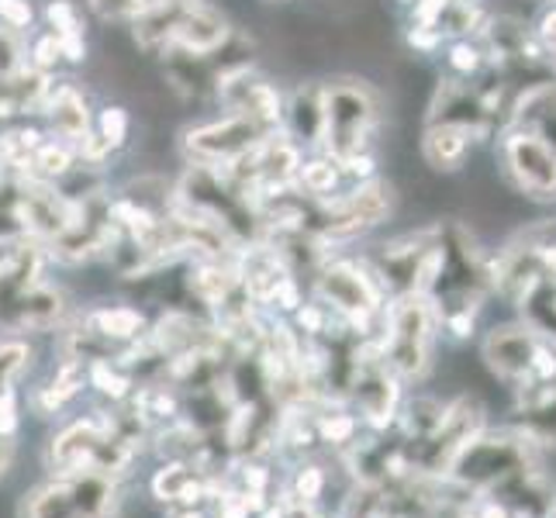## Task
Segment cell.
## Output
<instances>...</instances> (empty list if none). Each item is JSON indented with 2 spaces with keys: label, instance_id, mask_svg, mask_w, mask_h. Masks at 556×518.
Masks as SVG:
<instances>
[{
  "label": "cell",
  "instance_id": "2",
  "mask_svg": "<svg viewBox=\"0 0 556 518\" xmlns=\"http://www.w3.org/2000/svg\"><path fill=\"white\" fill-rule=\"evenodd\" d=\"M325 90V152L342 163L350 156L367 152L377 122H380V101L367 80L356 76H339V80L321 84Z\"/></svg>",
  "mask_w": 556,
  "mask_h": 518
},
{
  "label": "cell",
  "instance_id": "15",
  "mask_svg": "<svg viewBox=\"0 0 556 518\" xmlns=\"http://www.w3.org/2000/svg\"><path fill=\"white\" fill-rule=\"evenodd\" d=\"M508 128L535 136L556 152V80H532L515 93Z\"/></svg>",
  "mask_w": 556,
  "mask_h": 518
},
{
  "label": "cell",
  "instance_id": "9",
  "mask_svg": "<svg viewBox=\"0 0 556 518\" xmlns=\"http://www.w3.org/2000/svg\"><path fill=\"white\" fill-rule=\"evenodd\" d=\"M477 426H481V405L470 401V397H459L456 405H450L443 412V421H439V426L426 439H421V446H426V450L415 456V464L421 470H432V473L450 470L459 459V453L470 446Z\"/></svg>",
  "mask_w": 556,
  "mask_h": 518
},
{
  "label": "cell",
  "instance_id": "35",
  "mask_svg": "<svg viewBox=\"0 0 556 518\" xmlns=\"http://www.w3.org/2000/svg\"><path fill=\"white\" fill-rule=\"evenodd\" d=\"M14 453H17L14 435H4V432H0V484H4V477H8L11 467H14Z\"/></svg>",
  "mask_w": 556,
  "mask_h": 518
},
{
  "label": "cell",
  "instance_id": "17",
  "mask_svg": "<svg viewBox=\"0 0 556 518\" xmlns=\"http://www.w3.org/2000/svg\"><path fill=\"white\" fill-rule=\"evenodd\" d=\"M42 114L52 128V136L66 146H80L90 136V104L73 84H55L46 90Z\"/></svg>",
  "mask_w": 556,
  "mask_h": 518
},
{
  "label": "cell",
  "instance_id": "1",
  "mask_svg": "<svg viewBox=\"0 0 556 518\" xmlns=\"http://www.w3.org/2000/svg\"><path fill=\"white\" fill-rule=\"evenodd\" d=\"M118 508V481L93 470L52 473L17 502V518H111Z\"/></svg>",
  "mask_w": 556,
  "mask_h": 518
},
{
  "label": "cell",
  "instance_id": "22",
  "mask_svg": "<svg viewBox=\"0 0 556 518\" xmlns=\"http://www.w3.org/2000/svg\"><path fill=\"white\" fill-rule=\"evenodd\" d=\"M522 412L532 418V426L540 432L556 429V377L532 380L529 388H522Z\"/></svg>",
  "mask_w": 556,
  "mask_h": 518
},
{
  "label": "cell",
  "instance_id": "23",
  "mask_svg": "<svg viewBox=\"0 0 556 518\" xmlns=\"http://www.w3.org/2000/svg\"><path fill=\"white\" fill-rule=\"evenodd\" d=\"M484 25H488V14L481 4H473V0H450V8L439 14V22L432 28L439 31V38H450V35L467 38Z\"/></svg>",
  "mask_w": 556,
  "mask_h": 518
},
{
  "label": "cell",
  "instance_id": "6",
  "mask_svg": "<svg viewBox=\"0 0 556 518\" xmlns=\"http://www.w3.org/2000/svg\"><path fill=\"white\" fill-rule=\"evenodd\" d=\"M270 128L245 118V114H225L218 122H204L184 131V156L198 166H228L249 149H256Z\"/></svg>",
  "mask_w": 556,
  "mask_h": 518
},
{
  "label": "cell",
  "instance_id": "5",
  "mask_svg": "<svg viewBox=\"0 0 556 518\" xmlns=\"http://www.w3.org/2000/svg\"><path fill=\"white\" fill-rule=\"evenodd\" d=\"M315 291L321 304L336 308L359 336H370V321L383 312V287L377 274H367L359 263L350 260L321 263Z\"/></svg>",
  "mask_w": 556,
  "mask_h": 518
},
{
  "label": "cell",
  "instance_id": "11",
  "mask_svg": "<svg viewBox=\"0 0 556 518\" xmlns=\"http://www.w3.org/2000/svg\"><path fill=\"white\" fill-rule=\"evenodd\" d=\"M218 101L228 108V114H245L266 128H280L283 125V98L280 90L266 80V76L253 70H239L232 76L218 80Z\"/></svg>",
  "mask_w": 556,
  "mask_h": 518
},
{
  "label": "cell",
  "instance_id": "33",
  "mask_svg": "<svg viewBox=\"0 0 556 518\" xmlns=\"http://www.w3.org/2000/svg\"><path fill=\"white\" fill-rule=\"evenodd\" d=\"M450 8V0H415L412 4V25L432 28L439 22V14Z\"/></svg>",
  "mask_w": 556,
  "mask_h": 518
},
{
  "label": "cell",
  "instance_id": "3",
  "mask_svg": "<svg viewBox=\"0 0 556 518\" xmlns=\"http://www.w3.org/2000/svg\"><path fill=\"white\" fill-rule=\"evenodd\" d=\"M432 339H435V301L429 294H397L388 312H383V342L380 353L388 367L418 380L432 363Z\"/></svg>",
  "mask_w": 556,
  "mask_h": 518
},
{
  "label": "cell",
  "instance_id": "8",
  "mask_svg": "<svg viewBox=\"0 0 556 518\" xmlns=\"http://www.w3.org/2000/svg\"><path fill=\"white\" fill-rule=\"evenodd\" d=\"M505 177L535 201H556V152L535 136L508 128L502 136Z\"/></svg>",
  "mask_w": 556,
  "mask_h": 518
},
{
  "label": "cell",
  "instance_id": "32",
  "mask_svg": "<svg viewBox=\"0 0 556 518\" xmlns=\"http://www.w3.org/2000/svg\"><path fill=\"white\" fill-rule=\"evenodd\" d=\"M31 55H35V70H52L55 63L63 60L60 38H55V35H42V38H38V42H35Z\"/></svg>",
  "mask_w": 556,
  "mask_h": 518
},
{
  "label": "cell",
  "instance_id": "34",
  "mask_svg": "<svg viewBox=\"0 0 556 518\" xmlns=\"http://www.w3.org/2000/svg\"><path fill=\"white\" fill-rule=\"evenodd\" d=\"M535 35H540V42H543L546 60H549V63H553V70H556V8L543 14L540 31H535Z\"/></svg>",
  "mask_w": 556,
  "mask_h": 518
},
{
  "label": "cell",
  "instance_id": "26",
  "mask_svg": "<svg viewBox=\"0 0 556 518\" xmlns=\"http://www.w3.org/2000/svg\"><path fill=\"white\" fill-rule=\"evenodd\" d=\"M87 4L101 22H136L156 0H87Z\"/></svg>",
  "mask_w": 556,
  "mask_h": 518
},
{
  "label": "cell",
  "instance_id": "12",
  "mask_svg": "<svg viewBox=\"0 0 556 518\" xmlns=\"http://www.w3.org/2000/svg\"><path fill=\"white\" fill-rule=\"evenodd\" d=\"M149 488H152V497L169 508H198L218 494L222 477L204 473L198 464H190V459H166V464L152 473Z\"/></svg>",
  "mask_w": 556,
  "mask_h": 518
},
{
  "label": "cell",
  "instance_id": "24",
  "mask_svg": "<svg viewBox=\"0 0 556 518\" xmlns=\"http://www.w3.org/2000/svg\"><path fill=\"white\" fill-rule=\"evenodd\" d=\"M73 146L66 142H42L35 152H31V163H28V173H35L38 180H66L73 173Z\"/></svg>",
  "mask_w": 556,
  "mask_h": 518
},
{
  "label": "cell",
  "instance_id": "28",
  "mask_svg": "<svg viewBox=\"0 0 556 518\" xmlns=\"http://www.w3.org/2000/svg\"><path fill=\"white\" fill-rule=\"evenodd\" d=\"M98 139L111 149H122L125 139H128V114L125 108H104L98 114Z\"/></svg>",
  "mask_w": 556,
  "mask_h": 518
},
{
  "label": "cell",
  "instance_id": "20",
  "mask_svg": "<svg viewBox=\"0 0 556 518\" xmlns=\"http://www.w3.org/2000/svg\"><path fill=\"white\" fill-rule=\"evenodd\" d=\"M84 329L98 336L104 345H125L146 332V315L139 308H93L84 315Z\"/></svg>",
  "mask_w": 556,
  "mask_h": 518
},
{
  "label": "cell",
  "instance_id": "37",
  "mask_svg": "<svg viewBox=\"0 0 556 518\" xmlns=\"http://www.w3.org/2000/svg\"><path fill=\"white\" fill-rule=\"evenodd\" d=\"M540 4H553V0H540Z\"/></svg>",
  "mask_w": 556,
  "mask_h": 518
},
{
  "label": "cell",
  "instance_id": "13",
  "mask_svg": "<svg viewBox=\"0 0 556 518\" xmlns=\"http://www.w3.org/2000/svg\"><path fill=\"white\" fill-rule=\"evenodd\" d=\"M484 35H488L491 63L502 73H529L546 63L540 35H532L515 17H494V22L484 25Z\"/></svg>",
  "mask_w": 556,
  "mask_h": 518
},
{
  "label": "cell",
  "instance_id": "14",
  "mask_svg": "<svg viewBox=\"0 0 556 518\" xmlns=\"http://www.w3.org/2000/svg\"><path fill=\"white\" fill-rule=\"evenodd\" d=\"M540 345H543V339L535 336V329H494L484 342V356L497 377L532 383Z\"/></svg>",
  "mask_w": 556,
  "mask_h": 518
},
{
  "label": "cell",
  "instance_id": "18",
  "mask_svg": "<svg viewBox=\"0 0 556 518\" xmlns=\"http://www.w3.org/2000/svg\"><path fill=\"white\" fill-rule=\"evenodd\" d=\"M84 388H87V367H84V359L63 356V359H60V367L52 370V377L42 383V388H35V394H31V408H35L38 415H42V418L60 415Z\"/></svg>",
  "mask_w": 556,
  "mask_h": 518
},
{
  "label": "cell",
  "instance_id": "19",
  "mask_svg": "<svg viewBox=\"0 0 556 518\" xmlns=\"http://www.w3.org/2000/svg\"><path fill=\"white\" fill-rule=\"evenodd\" d=\"M473 146V136L464 128L453 125H426V136H421V156L435 173H453L464 166L467 152Z\"/></svg>",
  "mask_w": 556,
  "mask_h": 518
},
{
  "label": "cell",
  "instance_id": "10",
  "mask_svg": "<svg viewBox=\"0 0 556 518\" xmlns=\"http://www.w3.org/2000/svg\"><path fill=\"white\" fill-rule=\"evenodd\" d=\"M66 294L60 287L49 283H35L25 294H17L8 308H0V329L11 336H42L63 329L66 321Z\"/></svg>",
  "mask_w": 556,
  "mask_h": 518
},
{
  "label": "cell",
  "instance_id": "7",
  "mask_svg": "<svg viewBox=\"0 0 556 518\" xmlns=\"http://www.w3.org/2000/svg\"><path fill=\"white\" fill-rule=\"evenodd\" d=\"M76 211H80V204L60 194V190L49 187L46 180H22L14 187L11 215L25 228L28 239L55 242L70 232V225L76 222Z\"/></svg>",
  "mask_w": 556,
  "mask_h": 518
},
{
  "label": "cell",
  "instance_id": "16",
  "mask_svg": "<svg viewBox=\"0 0 556 518\" xmlns=\"http://www.w3.org/2000/svg\"><path fill=\"white\" fill-rule=\"evenodd\" d=\"M283 136L294 146H321L325 136V90L321 84L308 80L298 84L291 98L283 101Z\"/></svg>",
  "mask_w": 556,
  "mask_h": 518
},
{
  "label": "cell",
  "instance_id": "31",
  "mask_svg": "<svg viewBox=\"0 0 556 518\" xmlns=\"http://www.w3.org/2000/svg\"><path fill=\"white\" fill-rule=\"evenodd\" d=\"M22 429V408H17V391H4L0 394V432L4 435H17Z\"/></svg>",
  "mask_w": 556,
  "mask_h": 518
},
{
  "label": "cell",
  "instance_id": "29",
  "mask_svg": "<svg viewBox=\"0 0 556 518\" xmlns=\"http://www.w3.org/2000/svg\"><path fill=\"white\" fill-rule=\"evenodd\" d=\"M46 17H49V25L55 28L52 35H84L80 14H76V8L70 4V0H49Z\"/></svg>",
  "mask_w": 556,
  "mask_h": 518
},
{
  "label": "cell",
  "instance_id": "27",
  "mask_svg": "<svg viewBox=\"0 0 556 518\" xmlns=\"http://www.w3.org/2000/svg\"><path fill=\"white\" fill-rule=\"evenodd\" d=\"M488 63V55L481 46H473L470 38H456V42L450 46V66L456 76H464V80H470L473 73H481V66Z\"/></svg>",
  "mask_w": 556,
  "mask_h": 518
},
{
  "label": "cell",
  "instance_id": "4",
  "mask_svg": "<svg viewBox=\"0 0 556 518\" xmlns=\"http://www.w3.org/2000/svg\"><path fill=\"white\" fill-rule=\"evenodd\" d=\"M391 215V187L383 180H359L346 194H332L318 201V222L315 236L329 245L353 242L363 232H370Z\"/></svg>",
  "mask_w": 556,
  "mask_h": 518
},
{
  "label": "cell",
  "instance_id": "25",
  "mask_svg": "<svg viewBox=\"0 0 556 518\" xmlns=\"http://www.w3.org/2000/svg\"><path fill=\"white\" fill-rule=\"evenodd\" d=\"M31 367V345L22 339H0V394L14 391V383Z\"/></svg>",
  "mask_w": 556,
  "mask_h": 518
},
{
  "label": "cell",
  "instance_id": "36",
  "mask_svg": "<svg viewBox=\"0 0 556 518\" xmlns=\"http://www.w3.org/2000/svg\"><path fill=\"white\" fill-rule=\"evenodd\" d=\"M169 518H207V511L198 505V508H174L169 511Z\"/></svg>",
  "mask_w": 556,
  "mask_h": 518
},
{
  "label": "cell",
  "instance_id": "30",
  "mask_svg": "<svg viewBox=\"0 0 556 518\" xmlns=\"http://www.w3.org/2000/svg\"><path fill=\"white\" fill-rule=\"evenodd\" d=\"M31 17H35V11L28 0H0V22L8 28H28Z\"/></svg>",
  "mask_w": 556,
  "mask_h": 518
},
{
  "label": "cell",
  "instance_id": "21",
  "mask_svg": "<svg viewBox=\"0 0 556 518\" xmlns=\"http://www.w3.org/2000/svg\"><path fill=\"white\" fill-rule=\"evenodd\" d=\"M339 177H342V169H339V163L332 156H318V160H308V163L301 160L298 187H301V194H308L312 201H325V198H332L339 190Z\"/></svg>",
  "mask_w": 556,
  "mask_h": 518
}]
</instances>
